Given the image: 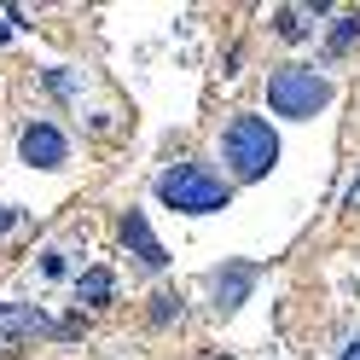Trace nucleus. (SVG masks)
I'll use <instances>...</instances> for the list:
<instances>
[{"mask_svg":"<svg viewBox=\"0 0 360 360\" xmlns=\"http://www.w3.org/2000/svg\"><path fill=\"white\" fill-rule=\"evenodd\" d=\"M110 297H117V279H110L105 267H87V274L76 279V302H87V308H105Z\"/></svg>","mask_w":360,"mask_h":360,"instance_id":"nucleus-8","label":"nucleus"},{"mask_svg":"<svg viewBox=\"0 0 360 360\" xmlns=\"http://www.w3.org/2000/svg\"><path fill=\"white\" fill-rule=\"evenodd\" d=\"M41 274L58 279V274H64V250H47V256H41Z\"/></svg>","mask_w":360,"mask_h":360,"instance_id":"nucleus-13","label":"nucleus"},{"mask_svg":"<svg viewBox=\"0 0 360 360\" xmlns=\"http://www.w3.org/2000/svg\"><path fill=\"white\" fill-rule=\"evenodd\" d=\"M117 233H122V244H128V250L140 256V267H151V274H157V267L169 262V250H163V244H157V233H151V221H146L140 210H128Z\"/></svg>","mask_w":360,"mask_h":360,"instance_id":"nucleus-6","label":"nucleus"},{"mask_svg":"<svg viewBox=\"0 0 360 360\" xmlns=\"http://www.w3.org/2000/svg\"><path fill=\"white\" fill-rule=\"evenodd\" d=\"M47 87H53V94H58V99H70V94H76V82H70V76H64V70H47Z\"/></svg>","mask_w":360,"mask_h":360,"instance_id":"nucleus-12","label":"nucleus"},{"mask_svg":"<svg viewBox=\"0 0 360 360\" xmlns=\"http://www.w3.org/2000/svg\"><path fill=\"white\" fill-rule=\"evenodd\" d=\"M343 360H360V337H354V343H349V349H343Z\"/></svg>","mask_w":360,"mask_h":360,"instance_id":"nucleus-16","label":"nucleus"},{"mask_svg":"<svg viewBox=\"0 0 360 360\" xmlns=\"http://www.w3.org/2000/svg\"><path fill=\"white\" fill-rule=\"evenodd\" d=\"M221 151H227V163H233L238 180H262L279 163V140H274V128H267L262 117H233L227 134H221Z\"/></svg>","mask_w":360,"mask_h":360,"instance_id":"nucleus-3","label":"nucleus"},{"mask_svg":"<svg viewBox=\"0 0 360 360\" xmlns=\"http://www.w3.org/2000/svg\"><path fill=\"white\" fill-rule=\"evenodd\" d=\"M157 198H163L169 210H180V215H215V210L233 204L227 180L210 174L204 163H174V169H163V180H157Z\"/></svg>","mask_w":360,"mask_h":360,"instance_id":"nucleus-1","label":"nucleus"},{"mask_svg":"<svg viewBox=\"0 0 360 360\" xmlns=\"http://www.w3.org/2000/svg\"><path fill=\"white\" fill-rule=\"evenodd\" d=\"M18 227V210H0V233H12Z\"/></svg>","mask_w":360,"mask_h":360,"instance_id":"nucleus-14","label":"nucleus"},{"mask_svg":"<svg viewBox=\"0 0 360 360\" xmlns=\"http://www.w3.org/2000/svg\"><path fill=\"white\" fill-rule=\"evenodd\" d=\"M349 210H360V180H354V186H349Z\"/></svg>","mask_w":360,"mask_h":360,"instance_id":"nucleus-15","label":"nucleus"},{"mask_svg":"<svg viewBox=\"0 0 360 360\" xmlns=\"http://www.w3.org/2000/svg\"><path fill=\"white\" fill-rule=\"evenodd\" d=\"M18 146H24V163H35V169H64V157H70V140L53 122H30Z\"/></svg>","mask_w":360,"mask_h":360,"instance_id":"nucleus-5","label":"nucleus"},{"mask_svg":"<svg viewBox=\"0 0 360 360\" xmlns=\"http://www.w3.org/2000/svg\"><path fill=\"white\" fill-rule=\"evenodd\" d=\"M151 302H157V308H151V320H157V326H169V320H180V297H174V290H157Z\"/></svg>","mask_w":360,"mask_h":360,"instance_id":"nucleus-11","label":"nucleus"},{"mask_svg":"<svg viewBox=\"0 0 360 360\" xmlns=\"http://www.w3.org/2000/svg\"><path fill=\"white\" fill-rule=\"evenodd\" d=\"M267 105L279 110V117H314V110L331 105V82L314 70V64H279L274 76H267Z\"/></svg>","mask_w":360,"mask_h":360,"instance_id":"nucleus-2","label":"nucleus"},{"mask_svg":"<svg viewBox=\"0 0 360 360\" xmlns=\"http://www.w3.org/2000/svg\"><path fill=\"white\" fill-rule=\"evenodd\" d=\"M354 35H360V12L337 18V30H331V53H349V47H354Z\"/></svg>","mask_w":360,"mask_h":360,"instance_id":"nucleus-9","label":"nucleus"},{"mask_svg":"<svg viewBox=\"0 0 360 360\" xmlns=\"http://www.w3.org/2000/svg\"><path fill=\"white\" fill-rule=\"evenodd\" d=\"M274 30H279L285 41H302V35H308V24H302V12H290V6H279V12H274Z\"/></svg>","mask_w":360,"mask_h":360,"instance_id":"nucleus-10","label":"nucleus"},{"mask_svg":"<svg viewBox=\"0 0 360 360\" xmlns=\"http://www.w3.org/2000/svg\"><path fill=\"white\" fill-rule=\"evenodd\" d=\"M41 331H64V326H53L30 302H0V349H18L24 337H41Z\"/></svg>","mask_w":360,"mask_h":360,"instance_id":"nucleus-4","label":"nucleus"},{"mask_svg":"<svg viewBox=\"0 0 360 360\" xmlns=\"http://www.w3.org/2000/svg\"><path fill=\"white\" fill-rule=\"evenodd\" d=\"M210 285H215V308L233 314V308H244V297L256 290V267H250V262H227Z\"/></svg>","mask_w":360,"mask_h":360,"instance_id":"nucleus-7","label":"nucleus"}]
</instances>
